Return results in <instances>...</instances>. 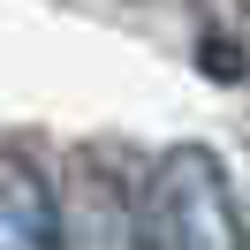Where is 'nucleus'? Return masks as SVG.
<instances>
[{
  "label": "nucleus",
  "instance_id": "obj_3",
  "mask_svg": "<svg viewBox=\"0 0 250 250\" xmlns=\"http://www.w3.org/2000/svg\"><path fill=\"white\" fill-rule=\"evenodd\" d=\"M68 250H137V205H122L106 167H76V205H61Z\"/></svg>",
  "mask_w": 250,
  "mask_h": 250
},
{
  "label": "nucleus",
  "instance_id": "obj_2",
  "mask_svg": "<svg viewBox=\"0 0 250 250\" xmlns=\"http://www.w3.org/2000/svg\"><path fill=\"white\" fill-rule=\"evenodd\" d=\"M0 250H68L61 197L23 152H0Z\"/></svg>",
  "mask_w": 250,
  "mask_h": 250
},
{
  "label": "nucleus",
  "instance_id": "obj_1",
  "mask_svg": "<svg viewBox=\"0 0 250 250\" xmlns=\"http://www.w3.org/2000/svg\"><path fill=\"white\" fill-rule=\"evenodd\" d=\"M137 250H243V212H235L228 167L205 144L159 152L144 205H137Z\"/></svg>",
  "mask_w": 250,
  "mask_h": 250
},
{
  "label": "nucleus",
  "instance_id": "obj_4",
  "mask_svg": "<svg viewBox=\"0 0 250 250\" xmlns=\"http://www.w3.org/2000/svg\"><path fill=\"white\" fill-rule=\"evenodd\" d=\"M197 68H205V76H220V83H243V76H250V53H243V38L205 31V38H197Z\"/></svg>",
  "mask_w": 250,
  "mask_h": 250
}]
</instances>
